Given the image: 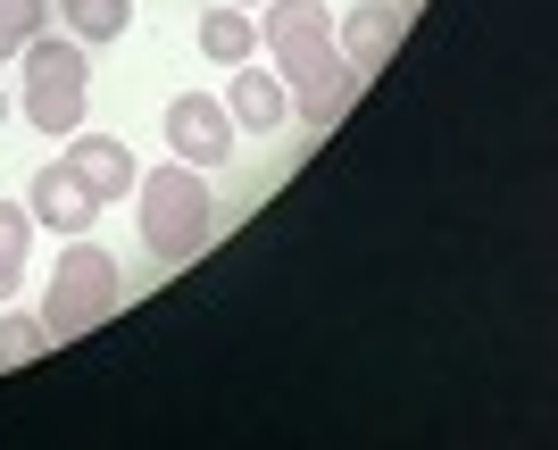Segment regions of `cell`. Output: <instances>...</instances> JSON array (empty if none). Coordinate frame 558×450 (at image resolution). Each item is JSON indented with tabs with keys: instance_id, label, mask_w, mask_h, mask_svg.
I'll use <instances>...</instances> for the list:
<instances>
[{
	"instance_id": "30bf717a",
	"label": "cell",
	"mask_w": 558,
	"mask_h": 450,
	"mask_svg": "<svg viewBox=\"0 0 558 450\" xmlns=\"http://www.w3.org/2000/svg\"><path fill=\"white\" fill-rule=\"evenodd\" d=\"M192 42H201V59H209V68H233V59H251L258 50V17H242V9H209V17H201V34H192Z\"/></svg>"
},
{
	"instance_id": "8992f818",
	"label": "cell",
	"mask_w": 558,
	"mask_h": 450,
	"mask_svg": "<svg viewBox=\"0 0 558 450\" xmlns=\"http://www.w3.org/2000/svg\"><path fill=\"white\" fill-rule=\"evenodd\" d=\"M233 84H226V118H233V134H276L283 118H292V93H283V75L267 68V59H233Z\"/></svg>"
},
{
	"instance_id": "6da1fadb",
	"label": "cell",
	"mask_w": 558,
	"mask_h": 450,
	"mask_svg": "<svg viewBox=\"0 0 558 450\" xmlns=\"http://www.w3.org/2000/svg\"><path fill=\"white\" fill-rule=\"evenodd\" d=\"M258 9H267V17H258V42H267V68L283 75V93H292V118H301L308 134L342 125V109L359 100L367 75L333 50L326 0H258Z\"/></svg>"
},
{
	"instance_id": "52a82bcc",
	"label": "cell",
	"mask_w": 558,
	"mask_h": 450,
	"mask_svg": "<svg viewBox=\"0 0 558 450\" xmlns=\"http://www.w3.org/2000/svg\"><path fill=\"white\" fill-rule=\"evenodd\" d=\"M25 209H34V226H50V234H84V226L100 217V200L84 192V175H75L68 159H50V167H34Z\"/></svg>"
},
{
	"instance_id": "ba28073f",
	"label": "cell",
	"mask_w": 558,
	"mask_h": 450,
	"mask_svg": "<svg viewBox=\"0 0 558 450\" xmlns=\"http://www.w3.org/2000/svg\"><path fill=\"white\" fill-rule=\"evenodd\" d=\"M59 159H68L75 175H84V192H93L100 209H109V200H125V192H134V175H142V167H134V150L117 143V134H84V125L68 134V150H59Z\"/></svg>"
},
{
	"instance_id": "9c48e42d",
	"label": "cell",
	"mask_w": 558,
	"mask_h": 450,
	"mask_svg": "<svg viewBox=\"0 0 558 450\" xmlns=\"http://www.w3.org/2000/svg\"><path fill=\"white\" fill-rule=\"evenodd\" d=\"M333 50H342L359 75H375L400 50V9H392V0H359V9H342V17H333Z\"/></svg>"
},
{
	"instance_id": "4fadbf2b",
	"label": "cell",
	"mask_w": 558,
	"mask_h": 450,
	"mask_svg": "<svg viewBox=\"0 0 558 450\" xmlns=\"http://www.w3.org/2000/svg\"><path fill=\"white\" fill-rule=\"evenodd\" d=\"M43 25H50V0H0V59H17Z\"/></svg>"
},
{
	"instance_id": "5bb4252c",
	"label": "cell",
	"mask_w": 558,
	"mask_h": 450,
	"mask_svg": "<svg viewBox=\"0 0 558 450\" xmlns=\"http://www.w3.org/2000/svg\"><path fill=\"white\" fill-rule=\"evenodd\" d=\"M50 351V326L43 317H0V367H25V358Z\"/></svg>"
},
{
	"instance_id": "277c9868",
	"label": "cell",
	"mask_w": 558,
	"mask_h": 450,
	"mask_svg": "<svg viewBox=\"0 0 558 450\" xmlns=\"http://www.w3.org/2000/svg\"><path fill=\"white\" fill-rule=\"evenodd\" d=\"M117 301H125V276H117V259L100 251V242H68V251H59V267H50V292H43V326H50V342H75V333L109 326Z\"/></svg>"
},
{
	"instance_id": "8fae6325",
	"label": "cell",
	"mask_w": 558,
	"mask_h": 450,
	"mask_svg": "<svg viewBox=\"0 0 558 450\" xmlns=\"http://www.w3.org/2000/svg\"><path fill=\"white\" fill-rule=\"evenodd\" d=\"M59 17H68L75 42H117L125 25H134V0H50Z\"/></svg>"
},
{
	"instance_id": "2e32d148",
	"label": "cell",
	"mask_w": 558,
	"mask_h": 450,
	"mask_svg": "<svg viewBox=\"0 0 558 450\" xmlns=\"http://www.w3.org/2000/svg\"><path fill=\"white\" fill-rule=\"evenodd\" d=\"M233 9H251V0H233Z\"/></svg>"
},
{
	"instance_id": "5b68a950",
	"label": "cell",
	"mask_w": 558,
	"mask_h": 450,
	"mask_svg": "<svg viewBox=\"0 0 558 450\" xmlns=\"http://www.w3.org/2000/svg\"><path fill=\"white\" fill-rule=\"evenodd\" d=\"M167 150H175V159H192V167L233 159V118H226V100L175 93V100H167Z\"/></svg>"
},
{
	"instance_id": "3957f363",
	"label": "cell",
	"mask_w": 558,
	"mask_h": 450,
	"mask_svg": "<svg viewBox=\"0 0 558 450\" xmlns=\"http://www.w3.org/2000/svg\"><path fill=\"white\" fill-rule=\"evenodd\" d=\"M17 59H25V118H34V134L68 143L75 125H84V100H93V59H84V42L43 25Z\"/></svg>"
},
{
	"instance_id": "9a60e30c",
	"label": "cell",
	"mask_w": 558,
	"mask_h": 450,
	"mask_svg": "<svg viewBox=\"0 0 558 450\" xmlns=\"http://www.w3.org/2000/svg\"><path fill=\"white\" fill-rule=\"evenodd\" d=\"M0 125H9V93H0Z\"/></svg>"
},
{
	"instance_id": "7a4b0ae2",
	"label": "cell",
	"mask_w": 558,
	"mask_h": 450,
	"mask_svg": "<svg viewBox=\"0 0 558 450\" xmlns=\"http://www.w3.org/2000/svg\"><path fill=\"white\" fill-rule=\"evenodd\" d=\"M134 200H142V251L159 267H184L209 251L217 234V192L201 184V167L192 159H167L150 175H134Z\"/></svg>"
},
{
	"instance_id": "7c38bea8",
	"label": "cell",
	"mask_w": 558,
	"mask_h": 450,
	"mask_svg": "<svg viewBox=\"0 0 558 450\" xmlns=\"http://www.w3.org/2000/svg\"><path fill=\"white\" fill-rule=\"evenodd\" d=\"M25 251H34V209L0 200V301H17V284H25Z\"/></svg>"
}]
</instances>
